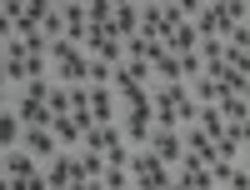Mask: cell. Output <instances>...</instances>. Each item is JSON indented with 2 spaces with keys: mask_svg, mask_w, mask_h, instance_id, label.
I'll list each match as a JSON object with an SVG mask.
<instances>
[{
  "mask_svg": "<svg viewBox=\"0 0 250 190\" xmlns=\"http://www.w3.org/2000/svg\"><path fill=\"white\" fill-rule=\"evenodd\" d=\"M20 150H25V155H35L40 165H45V160H55V155H60V145H55V135H50V125H45V130L35 125V130H25V135H20Z\"/></svg>",
  "mask_w": 250,
  "mask_h": 190,
  "instance_id": "52a82bcc",
  "label": "cell"
},
{
  "mask_svg": "<svg viewBox=\"0 0 250 190\" xmlns=\"http://www.w3.org/2000/svg\"><path fill=\"white\" fill-rule=\"evenodd\" d=\"M190 10L195 5H185V0H160V20H165V25H190Z\"/></svg>",
  "mask_w": 250,
  "mask_h": 190,
  "instance_id": "ffe728a7",
  "label": "cell"
},
{
  "mask_svg": "<svg viewBox=\"0 0 250 190\" xmlns=\"http://www.w3.org/2000/svg\"><path fill=\"white\" fill-rule=\"evenodd\" d=\"M45 110H50V120H55V115H70V90H65V85H55V80H50V95H45Z\"/></svg>",
  "mask_w": 250,
  "mask_h": 190,
  "instance_id": "603a6c76",
  "label": "cell"
},
{
  "mask_svg": "<svg viewBox=\"0 0 250 190\" xmlns=\"http://www.w3.org/2000/svg\"><path fill=\"white\" fill-rule=\"evenodd\" d=\"M110 30L120 35V45L130 40L135 30H140V5H115V15H110Z\"/></svg>",
  "mask_w": 250,
  "mask_h": 190,
  "instance_id": "9a60e30c",
  "label": "cell"
},
{
  "mask_svg": "<svg viewBox=\"0 0 250 190\" xmlns=\"http://www.w3.org/2000/svg\"><path fill=\"white\" fill-rule=\"evenodd\" d=\"M60 20H65V30H60V40H70V45H85V35H90L85 5H60Z\"/></svg>",
  "mask_w": 250,
  "mask_h": 190,
  "instance_id": "30bf717a",
  "label": "cell"
},
{
  "mask_svg": "<svg viewBox=\"0 0 250 190\" xmlns=\"http://www.w3.org/2000/svg\"><path fill=\"white\" fill-rule=\"evenodd\" d=\"M80 50H85V60H105V65H120V35L110 30V25H100V30H90L85 35V45H80Z\"/></svg>",
  "mask_w": 250,
  "mask_h": 190,
  "instance_id": "5b68a950",
  "label": "cell"
},
{
  "mask_svg": "<svg viewBox=\"0 0 250 190\" xmlns=\"http://www.w3.org/2000/svg\"><path fill=\"white\" fill-rule=\"evenodd\" d=\"M0 190H15V180H5V175H0Z\"/></svg>",
  "mask_w": 250,
  "mask_h": 190,
  "instance_id": "4dcf8cb0",
  "label": "cell"
},
{
  "mask_svg": "<svg viewBox=\"0 0 250 190\" xmlns=\"http://www.w3.org/2000/svg\"><path fill=\"white\" fill-rule=\"evenodd\" d=\"M110 15H115V0H90V5H85V20H90V30L110 25Z\"/></svg>",
  "mask_w": 250,
  "mask_h": 190,
  "instance_id": "44dd1931",
  "label": "cell"
},
{
  "mask_svg": "<svg viewBox=\"0 0 250 190\" xmlns=\"http://www.w3.org/2000/svg\"><path fill=\"white\" fill-rule=\"evenodd\" d=\"M215 110H220V120H225V130H245V125H250V100H245V95H220Z\"/></svg>",
  "mask_w": 250,
  "mask_h": 190,
  "instance_id": "9c48e42d",
  "label": "cell"
},
{
  "mask_svg": "<svg viewBox=\"0 0 250 190\" xmlns=\"http://www.w3.org/2000/svg\"><path fill=\"white\" fill-rule=\"evenodd\" d=\"M70 190H105V185H100V180H75Z\"/></svg>",
  "mask_w": 250,
  "mask_h": 190,
  "instance_id": "f1b7e54d",
  "label": "cell"
},
{
  "mask_svg": "<svg viewBox=\"0 0 250 190\" xmlns=\"http://www.w3.org/2000/svg\"><path fill=\"white\" fill-rule=\"evenodd\" d=\"M210 80L220 85V95H245V100H250V70H240V65H215Z\"/></svg>",
  "mask_w": 250,
  "mask_h": 190,
  "instance_id": "ba28073f",
  "label": "cell"
},
{
  "mask_svg": "<svg viewBox=\"0 0 250 190\" xmlns=\"http://www.w3.org/2000/svg\"><path fill=\"white\" fill-rule=\"evenodd\" d=\"M230 25H235V20H230V10H225V0L190 10V30H195L200 40H225V30H230Z\"/></svg>",
  "mask_w": 250,
  "mask_h": 190,
  "instance_id": "7a4b0ae2",
  "label": "cell"
},
{
  "mask_svg": "<svg viewBox=\"0 0 250 190\" xmlns=\"http://www.w3.org/2000/svg\"><path fill=\"white\" fill-rule=\"evenodd\" d=\"M195 45H200V35H195L190 25H175L170 35H165V40H160V50H165V55H175V60H180V55H190Z\"/></svg>",
  "mask_w": 250,
  "mask_h": 190,
  "instance_id": "4fadbf2b",
  "label": "cell"
},
{
  "mask_svg": "<svg viewBox=\"0 0 250 190\" xmlns=\"http://www.w3.org/2000/svg\"><path fill=\"white\" fill-rule=\"evenodd\" d=\"M5 40H15V25H10V15H5V5H0V45Z\"/></svg>",
  "mask_w": 250,
  "mask_h": 190,
  "instance_id": "83f0119b",
  "label": "cell"
},
{
  "mask_svg": "<svg viewBox=\"0 0 250 190\" xmlns=\"http://www.w3.org/2000/svg\"><path fill=\"white\" fill-rule=\"evenodd\" d=\"M80 155V180H100V175H105V160H100L95 150H75Z\"/></svg>",
  "mask_w": 250,
  "mask_h": 190,
  "instance_id": "cb8c5ba5",
  "label": "cell"
},
{
  "mask_svg": "<svg viewBox=\"0 0 250 190\" xmlns=\"http://www.w3.org/2000/svg\"><path fill=\"white\" fill-rule=\"evenodd\" d=\"M195 60H200V70L210 75L215 65H225V45H220V40H200V45H195Z\"/></svg>",
  "mask_w": 250,
  "mask_h": 190,
  "instance_id": "d6986e66",
  "label": "cell"
},
{
  "mask_svg": "<svg viewBox=\"0 0 250 190\" xmlns=\"http://www.w3.org/2000/svg\"><path fill=\"white\" fill-rule=\"evenodd\" d=\"M15 190H50V185H45V175L35 170V175H25V180H15Z\"/></svg>",
  "mask_w": 250,
  "mask_h": 190,
  "instance_id": "4316f807",
  "label": "cell"
},
{
  "mask_svg": "<svg viewBox=\"0 0 250 190\" xmlns=\"http://www.w3.org/2000/svg\"><path fill=\"white\" fill-rule=\"evenodd\" d=\"M145 150L150 155H160V165H180V155H185V145H180V130H150V140H145Z\"/></svg>",
  "mask_w": 250,
  "mask_h": 190,
  "instance_id": "8992f818",
  "label": "cell"
},
{
  "mask_svg": "<svg viewBox=\"0 0 250 190\" xmlns=\"http://www.w3.org/2000/svg\"><path fill=\"white\" fill-rule=\"evenodd\" d=\"M115 145H125L115 125H90V130L80 135V150H95V155H105V150H115Z\"/></svg>",
  "mask_w": 250,
  "mask_h": 190,
  "instance_id": "7c38bea8",
  "label": "cell"
},
{
  "mask_svg": "<svg viewBox=\"0 0 250 190\" xmlns=\"http://www.w3.org/2000/svg\"><path fill=\"white\" fill-rule=\"evenodd\" d=\"M35 170H40L35 155H25V150H0V175H5V180H25Z\"/></svg>",
  "mask_w": 250,
  "mask_h": 190,
  "instance_id": "8fae6325",
  "label": "cell"
},
{
  "mask_svg": "<svg viewBox=\"0 0 250 190\" xmlns=\"http://www.w3.org/2000/svg\"><path fill=\"white\" fill-rule=\"evenodd\" d=\"M110 75H115V65H105V60H90V65H85V85H110Z\"/></svg>",
  "mask_w": 250,
  "mask_h": 190,
  "instance_id": "d4e9b609",
  "label": "cell"
},
{
  "mask_svg": "<svg viewBox=\"0 0 250 190\" xmlns=\"http://www.w3.org/2000/svg\"><path fill=\"white\" fill-rule=\"evenodd\" d=\"M40 175H45V185H50V190H70V185L80 180V155H75V150H60L55 160L40 165Z\"/></svg>",
  "mask_w": 250,
  "mask_h": 190,
  "instance_id": "277c9868",
  "label": "cell"
},
{
  "mask_svg": "<svg viewBox=\"0 0 250 190\" xmlns=\"http://www.w3.org/2000/svg\"><path fill=\"white\" fill-rule=\"evenodd\" d=\"M165 190H185V185H180V180H175V175H170V185H165Z\"/></svg>",
  "mask_w": 250,
  "mask_h": 190,
  "instance_id": "1f68e13d",
  "label": "cell"
},
{
  "mask_svg": "<svg viewBox=\"0 0 250 190\" xmlns=\"http://www.w3.org/2000/svg\"><path fill=\"white\" fill-rule=\"evenodd\" d=\"M115 130H120V140L130 145V150H140V145L150 140V130H155V115H150V95H145L140 105H125V110L115 115Z\"/></svg>",
  "mask_w": 250,
  "mask_h": 190,
  "instance_id": "6da1fadb",
  "label": "cell"
},
{
  "mask_svg": "<svg viewBox=\"0 0 250 190\" xmlns=\"http://www.w3.org/2000/svg\"><path fill=\"white\" fill-rule=\"evenodd\" d=\"M130 190H155V185H145V180H130Z\"/></svg>",
  "mask_w": 250,
  "mask_h": 190,
  "instance_id": "f546056e",
  "label": "cell"
},
{
  "mask_svg": "<svg viewBox=\"0 0 250 190\" xmlns=\"http://www.w3.org/2000/svg\"><path fill=\"white\" fill-rule=\"evenodd\" d=\"M40 10H45V5H5L10 25H15V40L30 35V30H40Z\"/></svg>",
  "mask_w": 250,
  "mask_h": 190,
  "instance_id": "5bb4252c",
  "label": "cell"
},
{
  "mask_svg": "<svg viewBox=\"0 0 250 190\" xmlns=\"http://www.w3.org/2000/svg\"><path fill=\"white\" fill-rule=\"evenodd\" d=\"M190 125H195V130H200L205 140H220V135H225V120H220V110H215V105H200Z\"/></svg>",
  "mask_w": 250,
  "mask_h": 190,
  "instance_id": "2e32d148",
  "label": "cell"
},
{
  "mask_svg": "<svg viewBox=\"0 0 250 190\" xmlns=\"http://www.w3.org/2000/svg\"><path fill=\"white\" fill-rule=\"evenodd\" d=\"M185 90H190V100H195V105H215V100H220V85H215L205 70H200L195 80H185Z\"/></svg>",
  "mask_w": 250,
  "mask_h": 190,
  "instance_id": "ac0fdd59",
  "label": "cell"
},
{
  "mask_svg": "<svg viewBox=\"0 0 250 190\" xmlns=\"http://www.w3.org/2000/svg\"><path fill=\"white\" fill-rule=\"evenodd\" d=\"M20 135H25L20 115L15 110H0V150H20Z\"/></svg>",
  "mask_w": 250,
  "mask_h": 190,
  "instance_id": "e0dca14e",
  "label": "cell"
},
{
  "mask_svg": "<svg viewBox=\"0 0 250 190\" xmlns=\"http://www.w3.org/2000/svg\"><path fill=\"white\" fill-rule=\"evenodd\" d=\"M100 185H105V190H130V170H105Z\"/></svg>",
  "mask_w": 250,
  "mask_h": 190,
  "instance_id": "484cf974",
  "label": "cell"
},
{
  "mask_svg": "<svg viewBox=\"0 0 250 190\" xmlns=\"http://www.w3.org/2000/svg\"><path fill=\"white\" fill-rule=\"evenodd\" d=\"M125 170H130V180H145V185H155V190L170 185V165H160V155H150L145 145L130 150V165H125Z\"/></svg>",
  "mask_w": 250,
  "mask_h": 190,
  "instance_id": "3957f363",
  "label": "cell"
},
{
  "mask_svg": "<svg viewBox=\"0 0 250 190\" xmlns=\"http://www.w3.org/2000/svg\"><path fill=\"white\" fill-rule=\"evenodd\" d=\"M60 30H65L60 5H45V10H40V35H45V40H60Z\"/></svg>",
  "mask_w": 250,
  "mask_h": 190,
  "instance_id": "7402d4cb",
  "label": "cell"
}]
</instances>
